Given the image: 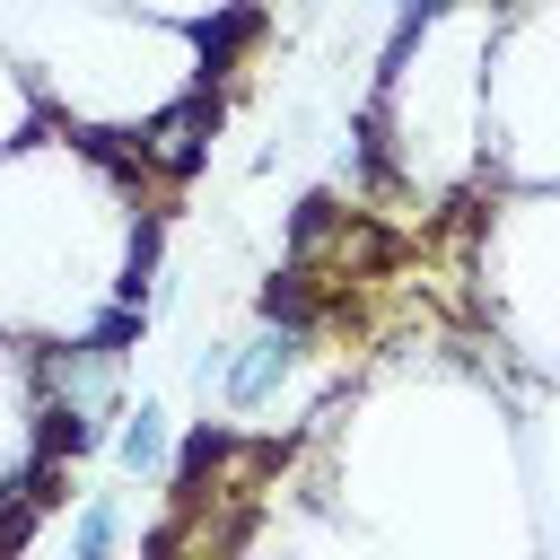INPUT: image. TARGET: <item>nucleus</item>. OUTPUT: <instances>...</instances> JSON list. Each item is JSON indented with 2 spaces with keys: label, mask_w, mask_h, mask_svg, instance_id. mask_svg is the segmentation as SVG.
<instances>
[{
  "label": "nucleus",
  "mask_w": 560,
  "mask_h": 560,
  "mask_svg": "<svg viewBox=\"0 0 560 560\" xmlns=\"http://www.w3.org/2000/svg\"><path fill=\"white\" fill-rule=\"evenodd\" d=\"M114 455H122V472H166V464H175V438H166V411H158V402H140V411L122 420V438H114Z\"/></svg>",
  "instance_id": "1"
},
{
  "label": "nucleus",
  "mask_w": 560,
  "mask_h": 560,
  "mask_svg": "<svg viewBox=\"0 0 560 560\" xmlns=\"http://www.w3.org/2000/svg\"><path fill=\"white\" fill-rule=\"evenodd\" d=\"M385 9H394V26H411V18H420V0H385Z\"/></svg>",
  "instance_id": "4"
},
{
  "label": "nucleus",
  "mask_w": 560,
  "mask_h": 560,
  "mask_svg": "<svg viewBox=\"0 0 560 560\" xmlns=\"http://www.w3.org/2000/svg\"><path fill=\"white\" fill-rule=\"evenodd\" d=\"M254 35H262V9H254V0H236V9H219V26L201 35V61H210V79H219V70H228V61H236V52L254 44Z\"/></svg>",
  "instance_id": "3"
},
{
  "label": "nucleus",
  "mask_w": 560,
  "mask_h": 560,
  "mask_svg": "<svg viewBox=\"0 0 560 560\" xmlns=\"http://www.w3.org/2000/svg\"><path fill=\"white\" fill-rule=\"evenodd\" d=\"M114 551H122V499L96 490V499L70 516V560H114Z\"/></svg>",
  "instance_id": "2"
}]
</instances>
